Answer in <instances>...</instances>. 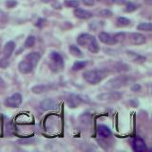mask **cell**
<instances>
[{"instance_id":"6da1fadb","label":"cell","mask_w":152,"mask_h":152,"mask_svg":"<svg viewBox=\"0 0 152 152\" xmlns=\"http://www.w3.org/2000/svg\"><path fill=\"white\" fill-rule=\"evenodd\" d=\"M77 44L87 49L92 53H98L100 50L96 38L88 33H82L77 37Z\"/></svg>"},{"instance_id":"7a4b0ae2","label":"cell","mask_w":152,"mask_h":152,"mask_svg":"<svg viewBox=\"0 0 152 152\" xmlns=\"http://www.w3.org/2000/svg\"><path fill=\"white\" fill-rule=\"evenodd\" d=\"M107 72L103 69H90L83 73V78L90 85H97L106 78Z\"/></svg>"},{"instance_id":"3957f363","label":"cell","mask_w":152,"mask_h":152,"mask_svg":"<svg viewBox=\"0 0 152 152\" xmlns=\"http://www.w3.org/2000/svg\"><path fill=\"white\" fill-rule=\"evenodd\" d=\"M133 81H134V79H133L131 76L120 75V76H117V77H114L110 80H108L104 87L109 89H117V88H121L123 87H126V86L130 84Z\"/></svg>"},{"instance_id":"277c9868","label":"cell","mask_w":152,"mask_h":152,"mask_svg":"<svg viewBox=\"0 0 152 152\" xmlns=\"http://www.w3.org/2000/svg\"><path fill=\"white\" fill-rule=\"evenodd\" d=\"M64 58L59 52L52 51L49 55V66L53 72H59L64 68Z\"/></svg>"},{"instance_id":"5b68a950","label":"cell","mask_w":152,"mask_h":152,"mask_svg":"<svg viewBox=\"0 0 152 152\" xmlns=\"http://www.w3.org/2000/svg\"><path fill=\"white\" fill-rule=\"evenodd\" d=\"M22 95L20 93H13L11 96H9L6 101H5V104L9 107H12V108H16L18 107L20 104H22Z\"/></svg>"},{"instance_id":"8992f818","label":"cell","mask_w":152,"mask_h":152,"mask_svg":"<svg viewBox=\"0 0 152 152\" xmlns=\"http://www.w3.org/2000/svg\"><path fill=\"white\" fill-rule=\"evenodd\" d=\"M122 96L123 94L118 91H107L98 95L97 98L101 101H117V100L121 99Z\"/></svg>"},{"instance_id":"52a82bcc","label":"cell","mask_w":152,"mask_h":152,"mask_svg":"<svg viewBox=\"0 0 152 152\" xmlns=\"http://www.w3.org/2000/svg\"><path fill=\"white\" fill-rule=\"evenodd\" d=\"M66 102H68V104L70 108H75L80 106L81 104L86 103L85 99L78 94H69L68 99H66Z\"/></svg>"},{"instance_id":"ba28073f","label":"cell","mask_w":152,"mask_h":152,"mask_svg":"<svg viewBox=\"0 0 152 152\" xmlns=\"http://www.w3.org/2000/svg\"><path fill=\"white\" fill-rule=\"evenodd\" d=\"M128 39H129V42L133 45H142L146 42L145 36L138 32L129 33V34H128Z\"/></svg>"},{"instance_id":"9c48e42d","label":"cell","mask_w":152,"mask_h":152,"mask_svg":"<svg viewBox=\"0 0 152 152\" xmlns=\"http://www.w3.org/2000/svg\"><path fill=\"white\" fill-rule=\"evenodd\" d=\"M131 147L135 152H144L146 150V145L145 141L141 138H134L131 142Z\"/></svg>"},{"instance_id":"30bf717a","label":"cell","mask_w":152,"mask_h":152,"mask_svg":"<svg viewBox=\"0 0 152 152\" xmlns=\"http://www.w3.org/2000/svg\"><path fill=\"white\" fill-rule=\"evenodd\" d=\"M33 66L32 65L28 62L26 59H23L20 63L18 64V70L19 72H21L22 74H28V73H31V71L33 70Z\"/></svg>"},{"instance_id":"8fae6325","label":"cell","mask_w":152,"mask_h":152,"mask_svg":"<svg viewBox=\"0 0 152 152\" xmlns=\"http://www.w3.org/2000/svg\"><path fill=\"white\" fill-rule=\"evenodd\" d=\"M24 59H26L28 62H30L33 68H35L38 64V62L41 59V53L38 51H32V52H30V53H28Z\"/></svg>"},{"instance_id":"7c38bea8","label":"cell","mask_w":152,"mask_h":152,"mask_svg":"<svg viewBox=\"0 0 152 152\" xmlns=\"http://www.w3.org/2000/svg\"><path fill=\"white\" fill-rule=\"evenodd\" d=\"M98 38L100 41L106 45H115L117 43L114 36L110 35L107 32H100L98 35Z\"/></svg>"},{"instance_id":"4fadbf2b","label":"cell","mask_w":152,"mask_h":152,"mask_svg":"<svg viewBox=\"0 0 152 152\" xmlns=\"http://www.w3.org/2000/svg\"><path fill=\"white\" fill-rule=\"evenodd\" d=\"M40 107L45 111L53 110L57 108V104L52 99H45L40 103Z\"/></svg>"},{"instance_id":"5bb4252c","label":"cell","mask_w":152,"mask_h":152,"mask_svg":"<svg viewBox=\"0 0 152 152\" xmlns=\"http://www.w3.org/2000/svg\"><path fill=\"white\" fill-rule=\"evenodd\" d=\"M14 49H15V43L13 41L7 42L6 44H5L4 49H3V54H4L5 58H10L11 55L12 54Z\"/></svg>"},{"instance_id":"9a60e30c","label":"cell","mask_w":152,"mask_h":152,"mask_svg":"<svg viewBox=\"0 0 152 152\" xmlns=\"http://www.w3.org/2000/svg\"><path fill=\"white\" fill-rule=\"evenodd\" d=\"M74 15L79 19H88L92 17V12L83 9H76L74 11Z\"/></svg>"},{"instance_id":"2e32d148","label":"cell","mask_w":152,"mask_h":152,"mask_svg":"<svg viewBox=\"0 0 152 152\" xmlns=\"http://www.w3.org/2000/svg\"><path fill=\"white\" fill-rule=\"evenodd\" d=\"M98 134L101 136V137H104V138H107L109 136H111V131L110 129L107 126H104V125H100L98 126Z\"/></svg>"},{"instance_id":"e0dca14e","label":"cell","mask_w":152,"mask_h":152,"mask_svg":"<svg viewBox=\"0 0 152 152\" xmlns=\"http://www.w3.org/2000/svg\"><path fill=\"white\" fill-rule=\"evenodd\" d=\"M49 89H50V87L47 85H37V86H34V87H32L31 91L34 94H41V93L47 92Z\"/></svg>"},{"instance_id":"ac0fdd59","label":"cell","mask_w":152,"mask_h":152,"mask_svg":"<svg viewBox=\"0 0 152 152\" xmlns=\"http://www.w3.org/2000/svg\"><path fill=\"white\" fill-rule=\"evenodd\" d=\"M69 52L71 53V55L74 57H77V58H82V57H84V53L82 52V50H81L76 45L69 46Z\"/></svg>"},{"instance_id":"d6986e66","label":"cell","mask_w":152,"mask_h":152,"mask_svg":"<svg viewBox=\"0 0 152 152\" xmlns=\"http://www.w3.org/2000/svg\"><path fill=\"white\" fill-rule=\"evenodd\" d=\"M137 28H138L139 31H151V30H152V25H151V23H148V22L140 23L139 25L137 26Z\"/></svg>"},{"instance_id":"ffe728a7","label":"cell","mask_w":152,"mask_h":152,"mask_svg":"<svg viewBox=\"0 0 152 152\" xmlns=\"http://www.w3.org/2000/svg\"><path fill=\"white\" fill-rule=\"evenodd\" d=\"M86 66H87V62L86 61H76L72 66V70L79 71L82 69H84Z\"/></svg>"},{"instance_id":"44dd1931","label":"cell","mask_w":152,"mask_h":152,"mask_svg":"<svg viewBox=\"0 0 152 152\" xmlns=\"http://www.w3.org/2000/svg\"><path fill=\"white\" fill-rule=\"evenodd\" d=\"M117 26L120 27V28H124V27H126L130 24V21L128 20L127 18L126 17H119L117 19Z\"/></svg>"},{"instance_id":"7402d4cb","label":"cell","mask_w":152,"mask_h":152,"mask_svg":"<svg viewBox=\"0 0 152 152\" xmlns=\"http://www.w3.org/2000/svg\"><path fill=\"white\" fill-rule=\"evenodd\" d=\"M34 44H35V37L32 35H28L25 41L24 46H25V48H31L34 46Z\"/></svg>"},{"instance_id":"603a6c76","label":"cell","mask_w":152,"mask_h":152,"mask_svg":"<svg viewBox=\"0 0 152 152\" xmlns=\"http://www.w3.org/2000/svg\"><path fill=\"white\" fill-rule=\"evenodd\" d=\"M65 6L69 7V8H78L79 1L78 0H66Z\"/></svg>"},{"instance_id":"cb8c5ba5","label":"cell","mask_w":152,"mask_h":152,"mask_svg":"<svg viewBox=\"0 0 152 152\" xmlns=\"http://www.w3.org/2000/svg\"><path fill=\"white\" fill-rule=\"evenodd\" d=\"M127 6H126V8L125 9V11L126 12H134V11H136V10L138 9V5H136V4H133V3H127L126 4Z\"/></svg>"},{"instance_id":"d4e9b609","label":"cell","mask_w":152,"mask_h":152,"mask_svg":"<svg viewBox=\"0 0 152 152\" xmlns=\"http://www.w3.org/2000/svg\"><path fill=\"white\" fill-rule=\"evenodd\" d=\"M9 64H10L9 58H5V57H3L2 59H0V66H1V68H3V69L7 68Z\"/></svg>"},{"instance_id":"484cf974","label":"cell","mask_w":152,"mask_h":152,"mask_svg":"<svg viewBox=\"0 0 152 152\" xmlns=\"http://www.w3.org/2000/svg\"><path fill=\"white\" fill-rule=\"evenodd\" d=\"M100 15L104 16V17H110L112 15V12L109 11V10H103V11L100 12Z\"/></svg>"},{"instance_id":"4316f807","label":"cell","mask_w":152,"mask_h":152,"mask_svg":"<svg viewBox=\"0 0 152 152\" xmlns=\"http://www.w3.org/2000/svg\"><path fill=\"white\" fill-rule=\"evenodd\" d=\"M114 38H115V40H116L117 43L121 42V41H123L124 39H125V33H122V32L116 33V34L114 35Z\"/></svg>"},{"instance_id":"83f0119b","label":"cell","mask_w":152,"mask_h":152,"mask_svg":"<svg viewBox=\"0 0 152 152\" xmlns=\"http://www.w3.org/2000/svg\"><path fill=\"white\" fill-rule=\"evenodd\" d=\"M140 89H141V86L139 84H134L132 86V88H131V90H132V91H134V92L140 91Z\"/></svg>"},{"instance_id":"f1b7e54d","label":"cell","mask_w":152,"mask_h":152,"mask_svg":"<svg viewBox=\"0 0 152 152\" xmlns=\"http://www.w3.org/2000/svg\"><path fill=\"white\" fill-rule=\"evenodd\" d=\"M16 4H17L16 1H14V0H9V1L6 3V5H7V7H8V8H13Z\"/></svg>"},{"instance_id":"f546056e","label":"cell","mask_w":152,"mask_h":152,"mask_svg":"<svg viewBox=\"0 0 152 152\" xmlns=\"http://www.w3.org/2000/svg\"><path fill=\"white\" fill-rule=\"evenodd\" d=\"M82 2L86 6H93L94 5V0H82Z\"/></svg>"},{"instance_id":"4dcf8cb0","label":"cell","mask_w":152,"mask_h":152,"mask_svg":"<svg viewBox=\"0 0 152 152\" xmlns=\"http://www.w3.org/2000/svg\"><path fill=\"white\" fill-rule=\"evenodd\" d=\"M114 3H117V4H122V5H125V4H127L129 3L127 1V0H113Z\"/></svg>"},{"instance_id":"1f68e13d","label":"cell","mask_w":152,"mask_h":152,"mask_svg":"<svg viewBox=\"0 0 152 152\" xmlns=\"http://www.w3.org/2000/svg\"><path fill=\"white\" fill-rule=\"evenodd\" d=\"M146 3L147 4H151V0H146Z\"/></svg>"},{"instance_id":"d6a6232c","label":"cell","mask_w":152,"mask_h":152,"mask_svg":"<svg viewBox=\"0 0 152 152\" xmlns=\"http://www.w3.org/2000/svg\"><path fill=\"white\" fill-rule=\"evenodd\" d=\"M2 14H3V12H2L1 11H0V17H1V16H2Z\"/></svg>"}]
</instances>
